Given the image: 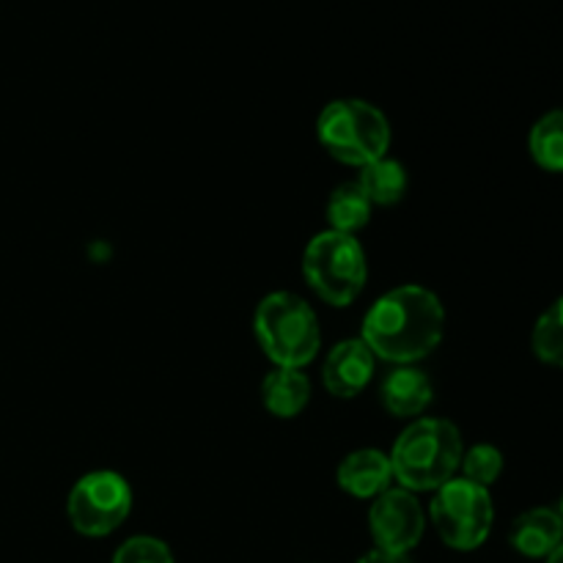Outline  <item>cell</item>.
<instances>
[{
	"instance_id": "cell-21",
	"label": "cell",
	"mask_w": 563,
	"mask_h": 563,
	"mask_svg": "<svg viewBox=\"0 0 563 563\" xmlns=\"http://www.w3.org/2000/svg\"><path fill=\"white\" fill-rule=\"evenodd\" d=\"M548 563H563V542L548 555Z\"/></svg>"
},
{
	"instance_id": "cell-19",
	"label": "cell",
	"mask_w": 563,
	"mask_h": 563,
	"mask_svg": "<svg viewBox=\"0 0 563 563\" xmlns=\"http://www.w3.org/2000/svg\"><path fill=\"white\" fill-rule=\"evenodd\" d=\"M113 563H174V553L154 537H132L115 550Z\"/></svg>"
},
{
	"instance_id": "cell-17",
	"label": "cell",
	"mask_w": 563,
	"mask_h": 563,
	"mask_svg": "<svg viewBox=\"0 0 563 563\" xmlns=\"http://www.w3.org/2000/svg\"><path fill=\"white\" fill-rule=\"evenodd\" d=\"M531 344L539 361L563 368V297L539 317Z\"/></svg>"
},
{
	"instance_id": "cell-7",
	"label": "cell",
	"mask_w": 563,
	"mask_h": 563,
	"mask_svg": "<svg viewBox=\"0 0 563 563\" xmlns=\"http://www.w3.org/2000/svg\"><path fill=\"white\" fill-rule=\"evenodd\" d=\"M132 511V489L124 476L113 471H93L77 478L69 493L66 515L82 537H108Z\"/></svg>"
},
{
	"instance_id": "cell-3",
	"label": "cell",
	"mask_w": 563,
	"mask_h": 563,
	"mask_svg": "<svg viewBox=\"0 0 563 563\" xmlns=\"http://www.w3.org/2000/svg\"><path fill=\"white\" fill-rule=\"evenodd\" d=\"M256 339L278 368H302L317 357L322 333L317 313L291 291H273L256 308Z\"/></svg>"
},
{
	"instance_id": "cell-20",
	"label": "cell",
	"mask_w": 563,
	"mask_h": 563,
	"mask_svg": "<svg viewBox=\"0 0 563 563\" xmlns=\"http://www.w3.org/2000/svg\"><path fill=\"white\" fill-rule=\"evenodd\" d=\"M357 563H412L407 555H394V553H383V550H374V553L363 555Z\"/></svg>"
},
{
	"instance_id": "cell-5",
	"label": "cell",
	"mask_w": 563,
	"mask_h": 563,
	"mask_svg": "<svg viewBox=\"0 0 563 563\" xmlns=\"http://www.w3.org/2000/svg\"><path fill=\"white\" fill-rule=\"evenodd\" d=\"M302 275L308 286L335 308H344L361 297L368 278L366 253L352 234L322 231L313 236L302 256Z\"/></svg>"
},
{
	"instance_id": "cell-11",
	"label": "cell",
	"mask_w": 563,
	"mask_h": 563,
	"mask_svg": "<svg viewBox=\"0 0 563 563\" xmlns=\"http://www.w3.org/2000/svg\"><path fill=\"white\" fill-rule=\"evenodd\" d=\"M509 542L526 559H548L563 542V520L559 509L539 506V509L520 515L511 526Z\"/></svg>"
},
{
	"instance_id": "cell-13",
	"label": "cell",
	"mask_w": 563,
	"mask_h": 563,
	"mask_svg": "<svg viewBox=\"0 0 563 563\" xmlns=\"http://www.w3.org/2000/svg\"><path fill=\"white\" fill-rule=\"evenodd\" d=\"M262 399L273 416L295 418L311 401V383L300 368H275L264 379Z\"/></svg>"
},
{
	"instance_id": "cell-15",
	"label": "cell",
	"mask_w": 563,
	"mask_h": 563,
	"mask_svg": "<svg viewBox=\"0 0 563 563\" xmlns=\"http://www.w3.org/2000/svg\"><path fill=\"white\" fill-rule=\"evenodd\" d=\"M328 220L330 229L341 231V234L355 236V231L366 229L368 220H372V201L357 181L335 187L328 201Z\"/></svg>"
},
{
	"instance_id": "cell-22",
	"label": "cell",
	"mask_w": 563,
	"mask_h": 563,
	"mask_svg": "<svg viewBox=\"0 0 563 563\" xmlns=\"http://www.w3.org/2000/svg\"><path fill=\"white\" fill-rule=\"evenodd\" d=\"M559 515H561V520H563V498H561V509H559Z\"/></svg>"
},
{
	"instance_id": "cell-1",
	"label": "cell",
	"mask_w": 563,
	"mask_h": 563,
	"mask_svg": "<svg viewBox=\"0 0 563 563\" xmlns=\"http://www.w3.org/2000/svg\"><path fill=\"white\" fill-rule=\"evenodd\" d=\"M445 333L443 302L423 286H399L372 306L363 319V335L374 357L410 366L432 355Z\"/></svg>"
},
{
	"instance_id": "cell-10",
	"label": "cell",
	"mask_w": 563,
	"mask_h": 563,
	"mask_svg": "<svg viewBox=\"0 0 563 563\" xmlns=\"http://www.w3.org/2000/svg\"><path fill=\"white\" fill-rule=\"evenodd\" d=\"M390 478H394L390 456L377 449L352 451L339 465V487L352 498H377L390 489Z\"/></svg>"
},
{
	"instance_id": "cell-2",
	"label": "cell",
	"mask_w": 563,
	"mask_h": 563,
	"mask_svg": "<svg viewBox=\"0 0 563 563\" xmlns=\"http://www.w3.org/2000/svg\"><path fill=\"white\" fill-rule=\"evenodd\" d=\"M460 429L445 418H418L396 440L390 467L401 489L410 493H438L456 476L462 465Z\"/></svg>"
},
{
	"instance_id": "cell-14",
	"label": "cell",
	"mask_w": 563,
	"mask_h": 563,
	"mask_svg": "<svg viewBox=\"0 0 563 563\" xmlns=\"http://www.w3.org/2000/svg\"><path fill=\"white\" fill-rule=\"evenodd\" d=\"M357 185H361V190L366 192L372 207H390V203H399L401 196H405L407 174L405 168H401V163H396V159L390 157H383L363 165Z\"/></svg>"
},
{
	"instance_id": "cell-12",
	"label": "cell",
	"mask_w": 563,
	"mask_h": 563,
	"mask_svg": "<svg viewBox=\"0 0 563 563\" xmlns=\"http://www.w3.org/2000/svg\"><path fill=\"white\" fill-rule=\"evenodd\" d=\"M432 396L434 390L429 377L412 366H399L383 383V405L396 418L421 416L432 405Z\"/></svg>"
},
{
	"instance_id": "cell-8",
	"label": "cell",
	"mask_w": 563,
	"mask_h": 563,
	"mask_svg": "<svg viewBox=\"0 0 563 563\" xmlns=\"http://www.w3.org/2000/svg\"><path fill=\"white\" fill-rule=\"evenodd\" d=\"M368 528L377 550L394 555H407L423 537L427 517L410 489H385L377 495L368 511Z\"/></svg>"
},
{
	"instance_id": "cell-9",
	"label": "cell",
	"mask_w": 563,
	"mask_h": 563,
	"mask_svg": "<svg viewBox=\"0 0 563 563\" xmlns=\"http://www.w3.org/2000/svg\"><path fill=\"white\" fill-rule=\"evenodd\" d=\"M374 366H377V357L368 350L366 341H341V344L330 350L328 361H324V388L333 396H339V399H352V396H357L372 383Z\"/></svg>"
},
{
	"instance_id": "cell-4",
	"label": "cell",
	"mask_w": 563,
	"mask_h": 563,
	"mask_svg": "<svg viewBox=\"0 0 563 563\" xmlns=\"http://www.w3.org/2000/svg\"><path fill=\"white\" fill-rule=\"evenodd\" d=\"M319 143L328 148L330 157L346 165L374 163L388 157L390 124L379 108L363 99H335L319 113L317 121Z\"/></svg>"
},
{
	"instance_id": "cell-18",
	"label": "cell",
	"mask_w": 563,
	"mask_h": 563,
	"mask_svg": "<svg viewBox=\"0 0 563 563\" xmlns=\"http://www.w3.org/2000/svg\"><path fill=\"white\" fill-rule=\"evenodd\" d=\"M462 478L489 489L504 473V454L495 445L478 443L462 454Z\"/></svg>"
},
{
	"instance_id": "cell-16",
	"label": "cell",
	"mask_w": 563,
	"mask_h": 563,
	"mask_svg": "<svg viewBox=\"0 0 563 563\" xmlns=\"http://www.w3.org/2000/svg\"><path fill=\"white\" fill-rule=\"evenodd\" d=\"M528 148L539 168L550 170V174H563V110L555 108L544 113L542 119L533 124L531 135H528Z\"/></svg>"
},
{
	"instance_id": "cell-6",
	"label": "cell",
	"mask_w": 563,
	"mask_h": 563,
	"mask_svg": "<svg viewBox=\"0 0 563 563\" xmlns=\"http://www.w3.org/2000/svg\"><path fill=\"white\" fill-rule=\"evenodd\" d=\"M429 515H432L434 531L440 533V539L451 550L467 553V550L482 548L493 531V495L467 478H451L434 493Z\"/></svg>"
}]
</instances>
